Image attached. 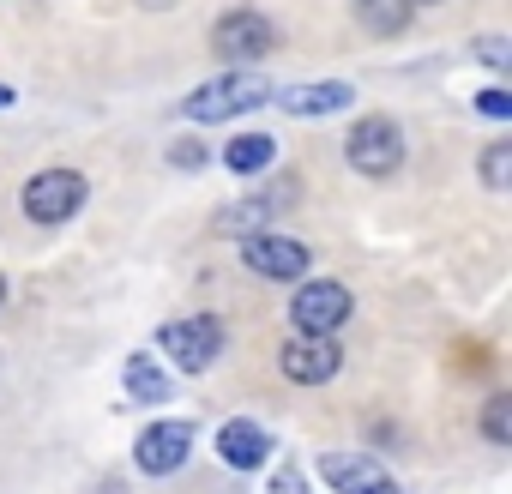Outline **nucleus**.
<instances>
[{
    "label": "nucleus",
    "instance_id": "obj_5",
    "mask_svg": "<svg viewBox=\"0 0 512 494\" xmlns=\"http://www.w3.org/2000/svg\"><path fill=\"white\" fill-rule=\"evenodd\" d=\"M350 320V290L338 278H302L296 302H290V326L302 338H332Z\"/></svg>",
    "mask_w": 512,
    "mask_h": 494
},
{
    "label": "nucleus",
    "instance_id": "obj_6",
    "mask_svg": "<svg viewBox=\"0 0 512 494\" xmlns=\"http://www.w3.org/2000/svg\"><path fill=\"white\" fill-rule=\"evenodd\" d=\"M241 260H247V272L253 278H272V284H302L308 278V266H314V254H308V241H296V235H247L241 241Z\"/></svg>",
    "mask_w": 512,
    "mask_h": 494
},
{
    "label": "nucleus",
    "instance_id": "obj_22",
    "mask_svg": "<svg viewBox=\"0 0 512 494\" xmlns=\"http://www.w3.org/2000/svg\"><path fill=\"white\" fill-rule=\"evenodd\" d=\"M175 163H181V169H199V163H205V151H199V145H175Z\"/></svg>",
    "mask_w": 512,
    "mask_h": 494
},
{
    "label": "nucleus",
    "instance_id": "obj_21",
    "mask_svg": "<svg viewBox=\"0 0 512 494\" xmlns=\"http://www.w3.org/2000/svg\"><path fill=\"white\" fill-rule=\"evenodd\" d=\"M266 494H308V476H302L296 464H284V470L272 476V488H266Z\"/></svg>",
    "mask_w": 512,
    "mask_h": 494
},
{
    "label": "nucleus",
    "instance_id": "obj_16",
    "mask_svg": "<svg viewBox=\"0 0 512 494\" xmlns=\"http://www.w3.org/2000/svg\"><path fill=\"white\" fill-rule=\"evenodd\" d=\"M272 211H278L272 199H241V205H229V211L217 217V235H241V241H247V235H266Z\"/></svg>",
    "mask_w": 512,
    "mask_h": 494
},
{
    "label": "nucleus",
    "instance_id": "obj_1",
    "mask_svg": "<svg viewBox=\"0 0 512 494\" xmlns=\"http://www.w3.org/2000/svg\"><path fill=\"white\" fill-rule=\"evenodd\" d=\"M260 103H272V79H266L260 67H229V73L205 79L199 91H187V97H181V115L199 121V127H211V121L247 115V109H260Z\"/></svg>",
    "mask_w": 512,
    "mask_h": 494
},
{
    "label": "nucleus",
    "instance_id": "obj_18",
    "mask_svg": "<svg viewBox=\"0 0 512 494\" xmlns=\"http://www.w3.org/2000/svg\"><path fill=\"white\" fill-rule=\"evenodd\" d=\"M482 181L500 193V187H512V145H488L482 151Z\"/></svg>",
    "mask_w": 512,
    "mask_h": 494
},
{
    "label": "nucleus",
    "instance_id": "obj_9",
    "mask_svg": "<svg viewBox=\"0 0 512 494\" xmlns=\"http://www.w3.org/2000/svg\"><path fill=\"white\" fill-rule=\"evenodd\" d=\"M187 452H193V428L187 422H151L139 434V446H133V464L145 476H175L187 464Z\"/></svg>",
    "mask_w": 512,
    "mask_h": 494
},
{
    "label": "nucleus",
    "instance_id": "obj_25",
    "mask_svg": "<svg viewBox=\"0 0 512 494\" xmlns=\"http://www.w3.org/2000/svg\"><path fill=\"white\" fill-rule=\"evenodd\" d=\"M0 302H7V278H0Z\"/></svg>",
    "mask_w": 512,
    "mask_h": 494
},
{
    "label": "nucleus",
    "instance_id": "obj_11",
    "mask_svg": "<svg viewBox=\"0 0 512 494\" xmlns=\"http://www.w3.org/2000/svg\"><path fill=\"white\" fill-rule=\"evenodd\" d=\"M350 85L344 79H320V85H290V91H278V109L284 115H296V121H326V115H338V109H350Z\"/></svg>",
    "mask_w": 512,
    "mask_h": 494
},
{
    "label": "nucleus",
    "instance_id": "obj_19",
    "mask_svg": "<svg viewBox=\"0 0 512 494\" xmlns=\"http://www.w3.org/2000/svg\"><path fill=\"white\" fill-rule=\"evenodd\" d=\"M482 434H488L494 446L512 440V398H488V410H482Z\"/></svg>",
    "mask_w": 512,
    "mask_h": 494
},
{
    "label": "nucleus",
    "instance_id": "obj_23",
    "mask_svg": "<svg viewBox=\"0 0 512 494\" xmlns=\"http://www.w3.org/2000/svg\"><path fill=\"white\" fill-rule=\"evenodd\" d=\"M7 103H13V85H0V109H7Z\"/></svg>",
    "mask_w": 512,
    "mask_h": 494
},
{
    "label": "nucleus",
    "instance_id": "obj_7",
    "mask_svg": "<svg viewBox=\"0 0 512 494\" xmlns=\"http://www.w3.org/2000/svg\"><path fill=\"white\" fill-rule=\"evenodd\" d=\"M157 338H163V350L175 356V368H181V374H205V368L217 362V350H223V320H217V314L169 320Z\"/></svg>",
    "mask_w": 512,
    "mask_h": 494
},
{
    "label": "nucleus",
    "instance_id": "obj_14",
    "mask_svg": "<svg viewBox=\"0 0 512 494\" xmlns=\"http://www.w3.org/2000/svg\"><path fill=\"white\" fill-rule=\"evenodd\" d=\"M272 163H278V139L272 133H241V139L223 145V169H235V175H260Z\"/></svg>",
    "mask_w": 512,
    "mask_h": 494
},
{
    "label": "nucleus",
    "instance_id": "obj_2",
    "mask_svg": "<svg viewBox=\"0 0 512 494\" xmlns=\"http://www.w3.org/2000/svg\"><path fill=\"white\" fill-rule=\"evenodd\" d=\"M211 49L229 61V67H253V61H266L278 49V25L266 13H253V7H235L211 25Z\"/></svg>",
    "mask_w": 512,
    "mask_h": 494
},
{
    "label": "nucleus",
    "instance_id": "obj_3",
    "mask_svg": "<svg viewBox=\"0 0 512 494\" xmlns=\"http://www.w3.org/2000/svg\"><path fill=\"white\" fill-rule=\"evenodd\" d=\"M344 157H350V169L356 175H392L398 163H404V133H398V121H386V115H362L356 127H350V139H344Z\"/></svg>",
    "mask_w": 512,
    "mask_h": 494
},
{
    "label": "nucleus",
    "instance_id": "obj_17",
    "mask_svg": "<svg viewBox=\"0 0 512 494\" xmlns=\"http://www.w3.org/2000/svg\"><path fill=\"white\" fill-rule=\"evenodd\" d=\"M470 55H476L488 73H500V79L512 73V43H506V37H476V43H470Z\"/></svg>",
    "mask_w": 512,
    "mask_h": 494
},
{
    "label": "nucleus",
    "instance_id": "obj_13",
    "mask_svg": "<svg viewBox=\"0 0 512 494\" xmlns=\"http://www.w3.org/2000/svg\"><path fill=\"white\" fill-rule=\"evenodd\" d=\"M121 380H127V398L133 404H169V392H175V380L157 368V356H127Z\"/></svg>",
    "mask_w": 512,
    "mask_h": 494
},
{
    "label": "nucleus",
    "instance_id": "obj_8",
    "mask_svg": "<svg viewBox=\"0 0 512 494\" xmlns=\"http://www.w3.org/2000/svg\"><path fill=\"white\" fill-rule=\"evenodd\" d=\"M278 368H284V380H296V386H326L338 368H344V350L332 344V338H290L284 350H278Z\"/></svg>",
    "mask_w": 512,
    "mask_h": 494
},
{
    "label": "nucleus",
    "instance_id": "obj_15",
    "mask_svg": "<svg viewBox=\"0 0 512 494\" xmlns=\"http://www.w3.org/2000/svg\"><path fill=\"white\" fill-rule=\"evenodd\" d=\"M410 19H416L410 0H356V25H362L368 37H398Z\"/></svg>",
    "mask_w": 512,
    "mask_h": 494
},
{
    "label": "nucleus",
    "instance_id": "obj_4",
    "mask_svg": "<svg viewBox=\"0 0 512 494\" xmlns=\"http://www.w3.org/2000/svg\"><path fill=\"white\" fill-rule=\"evenodd\" d=\"M85 199H91V187H85L79 169H43V175H31L25 193H19V205H25L31 223H67Z\"/></svg>",
    "mask_w": 512,
    "mask_h": 494
},
{
    "label": "nucleus",
    "instance_id": "obj_12",
    "mask_svg": "<svg viewBox=\"0 0 512 494\" xmlns=\"http://www.w3.org/2000/svg\"><path fill=\"white\" fill-rule=\"evenodd\" d=\"M217 452H223L229 470H260L266 452H272V434L260 422H223L217 428Z\"/></svg>",
    "mask_w": 512,
    "mask_h": 494
},
{
    "label": "nucleus",
    "instance_id": "obj_20",
    "mask_svg": "<svg viewBox=\"0 0 512 494\" xmlns=\"http://www.w3.org/2000/svg\"><path fill=\"white\" fill-rule=\"evenodd\" d=\"M476 115H482V121H512V97L494 85V91H482V97H476Z\"/></svg>",
    "mask_w": 512,
    "mask_h": 494
},
{
    "label": "nucleus",
    "instance_id": "obj_10",
    "mask_svg": "<svg viewBox=\"0 0 512 494\" xmlns=\"http://www.w3.org/2000/svg\"><path fill=\"white\" fill-rule=\"evenodd\" d=\"M320 476H326L338 494H398V482H392L368 452H326V458H320Z\"/></svg>",
    "mask_w": 512,
    "mask_h": 494
},
{
    "label": "nucleus",
    "instance_id": "obj_26",
    "mask_svg": "<svg viewBox=\"0 0 512 494\" xmlns=\"http://www.w3.org/2000/svg\"><path fill=\"white\" fill-rule=\"evenodd\" d=\"M145 7H157V0H145Z\"/></svg>",
    "mask_w": 512,
    "mask_h": 494
},
{
    "label": "nucleus",
    "instance_id": "obj_24",
    "mask_svg": "<svg viewBox=\"0 0 512 494\" xmlns=\"http://www.w3.org/2000/svg\"><path fill=\"white\" fill-rule=\"evenodd\" d=\"M410 7H440V0H410Z\"/></svg>",
    "mask_w": 512,
    "mask_h": 494
}]
</instances>
